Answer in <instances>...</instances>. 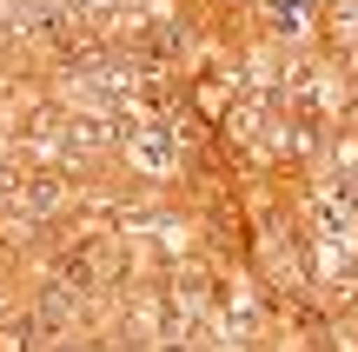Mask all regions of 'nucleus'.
Instances as JSON below:
<instances>
[]
</instances>
